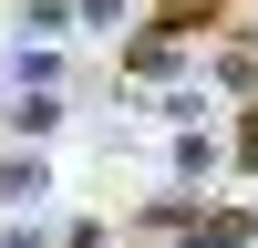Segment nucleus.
<instances>
[{
  "instance_id": "obj_3",
  "label": "nucleus",
  "mask_w": 258,
  "mask_h": 248,
  "mask_svg": "<svg viewBox=\"0 0 258 248\" xmlns=\"http://www.w3.org/2000/svg\"><path fill=\"white\" fill-rule=\"evenodd\" d=\"M21 197H41V165H21V155H11V165H0V207H21Z\"/></svg>"
},
{
  "instance_id": "obj_4",
  "label": "nucleus",
  "mask_w": 258,
  "mask_h": 248,
  "mask_svg": "<svg viewBox=\"0 0 258 248\" xmlns=\"http://www.w3.org/2000/svg\"><path fill=\"white\" fill-rule=\"evenodd\" d=\"M238 165H258V114H248V124H238Z\"/></svg>"
},
{
  "instance_id": "obj_2",
  "label": "nucleus",
  "mask_w": 258,
  "mask_h": 248,
  "mask_svg": "<svg viewBox=\"0 0 258 248\" xmlns=\"http://www.w3.org/2000/svg\"><path fill=\"white\" fill-rule=\"evenodd\" d=\"M186 248H248V217H238V207H227V217H197Z\"/></svg>"
},
{
  "instance_id": "obj_1",
  "label": "nucleus",
  "mask_w": 258,
  "mask_h": 248,
  "mask_svg": "<svg viewBox=\"0 0 258 248\" xmlns=\"http://www.w3.org/2000/svg\"><path fill=\"white\" fill-rule=\"evenodd\" d=\"M124 62H135L145 83H165V73H176V62H186V41H176V31H145L135 52H124Z\"/></svg>"
}]
</instances>
